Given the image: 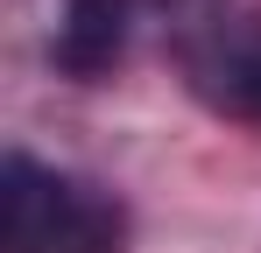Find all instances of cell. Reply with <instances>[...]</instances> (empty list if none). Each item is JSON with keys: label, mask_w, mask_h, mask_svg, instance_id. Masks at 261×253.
<instances>
[{"label": "cell", "mask_w": 261, "mask_h": 253, "mask_svg": "<svg viewBox=\"0 0 261 253\" xmlns=\"http://www.w3.org/2000/svg\"><path fill=\"white\" fill-rule=\"evenodd\" d=\"M0 246L7 253H127V218L99 183L43 169L36 155L14 148L0 162Z\"/></svg>", "instance_id": "obj_1"}, {"label": "cell", "mask_w": 261, "mask_h": 253, "mask_svg": "<svg viewBox=\"0 0 261 253\" xmlns=\"http://www.w3.org/2000/svg\"><path fill=\"white\" fill-rule=\"evenodd\" d=\"M191 84L219 113L261 120V14H219L212 28H198L191 36Z\"/></svg>", "instance_id": "obj_2"}, {"label": "cell", "mask_w": 261, "mask_h": 253, "mask_svg": "<svg viewBox=\"0 0 261 253\" xmlns=\"http://www.w3.org/2000/svg\"><path fill=\"white\" fill-rule=\"evenodd\" d=\"M127 21H134L127 0H64L57 36H49L57 71H64V78H85V84L106 78V71L120 64V49H127Z\"/></svg>", "instance_id": "obj_3"}]
</instances>
